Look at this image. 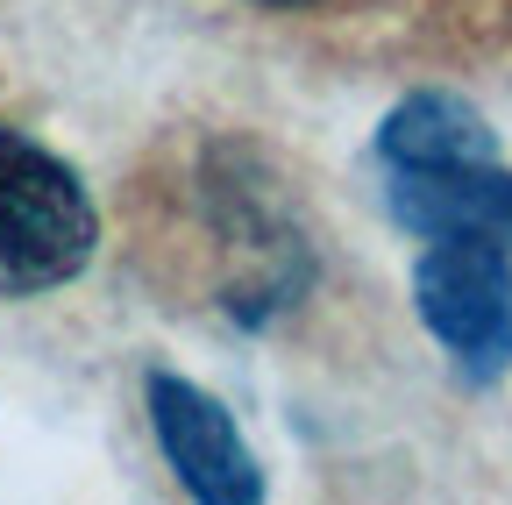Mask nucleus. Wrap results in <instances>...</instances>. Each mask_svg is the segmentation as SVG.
Instances as JSON below:
<instances>
[{"mask_svg": "<svg viewBox=\"0 0 512 505\" xmlns=\"http://www.w3.org/2000/svg\"><path fill=\"white\" fill-rule=\"evenodd\" d=\"M93 200L72 178V164L50 157L43 143L0 129V292H50L79 278L93 257Z\"/></svg>", "mask_w": 512, "mask_h": 505, "instance_id": "f257e3e1", "label": "nucleus"}, {"mask_svg": "<svg viewBox=\"0 0 512 505\" xmlns=\"http://www.w3.org/2000/svg\"><path fill=\"white\" fill-rule=\"evenodd\" d=\"M420 321L456 349L477 377L512 363V264L498 242L441 235V249L420 257Z\"/></svg>", "mask_w": 512, "mask_h": 505, "instance_id": "f03ea898", "label": "nucleus"}, {"mask_svg": "<svg viewBox=\"0 0 512 505\" xmlns=\"http://www.w3.org/2000/svg\"><path fill=\"white\" fill-rule=\"evenodd\" d=\"M150 420H157V441H164V456H171V470L185 477L192 498H207V505H249L256 491H264V477H256L235 420L200 385L157 370L150 377Z\"/></svg>", "mask_w": 512, "mask_h": 505, "instance_id": "7ed1b4c3", "label": "nucleus"}, {"mask_svg": "<svg viewBox=\"0 0 512 505\" xmlns=\"http://www.w3.org/2000/svg\"><path fill=\"white\" fill-rule=\"evenodd\" d=\"M392 207L420 235H470V242H512V178L491 164H441V171H406Z\"/></svg>", "mask_w": 512, "mask_h": 505, "instance_id": "20e7f679", "label": "nucleus"}, {"mask_svg": "<svg viewBox=\"0 0 512 505\" xmlns=\"http://www.w3.org/2000/svg\"><path fill=\"white\" fill-rule=\"evenodd\" d=\"M377 150L392 157L399 171H441V164H491L498 157V136L484 129V114L448 100V93H413L392 107Z\"/></svg>", "mask_w": 512, "mask_h": 505, "instance_id": "39448f33", "label": "nucleus"}, {"mask_svg": "<svg viewBox=\"0 0 512 505\" xmlns=\"http://www.w3.org/2000/svg\"><path fill=\"white\" fill-rule=\"evenodd\" d=\"M264 8H306V0H264Z\"/></svg>", "mask_w": 512, "mask_h": 505, "instance_id": "423d86ee", "label": "nucleus"}]
</instances>
